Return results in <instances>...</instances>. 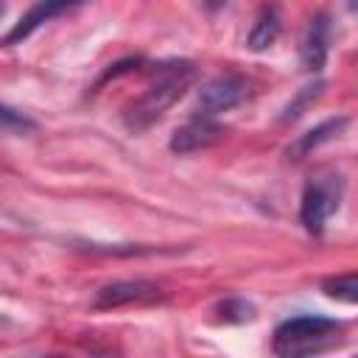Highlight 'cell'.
I'll list each match as a JSON object with an SVG mask.
<instances>
[{
    "instance_id": "6da1fadb",
    "label": "cell",
    "mask_w": 358,
    "mask_h": 358,
    "mask_svg": "<svg viewBox=\"0 0 358 358\" xmlns=\"http://www.w3.org/2000/svg\"><path fill=\"white\" fill-rule=\"evenodd\" d=\"M196 81V67L190 62H165L157 67V78L148 90L123 112V123L129 131H143L154 120H159Z\"/></svg>"
},
{
    "instance_id": "7a4b0ae2",
    "label": "cell",
    "mask_w": 358,
    "mask_h": 358,
    "mask_svg": "<svg viewBox=\"0 0 358 358\" xmlns=\"http://www.w3.org/2000/svg\"><path fill=\"white\" fill-rule=\"evenodd\" d=\"M341 322L319 313H302L280 322L271 336L277 358H313L341 344Z\"/></svg>"
},
{
    "instance_id": "3957f363",
    "label": "cell",
    "mask_w": 358,
    "mask_h": 358,
    "mask_svg": "<svg viewBox=\"0 0 358 358\" xmlns=\"http://www.w3.org/2000/svg\"><path fill=\"white\" fill-rule=\"evenodd\" d=\"M341 196H344L341 176H336V173L310 176L302 190V201H299V221H302L305 232L322 235L330 215L341 207Z\"/></svg>"
},
{
    "instance_id": "277c9868",
    "label": "cell",
    "mask_w": 358,
    "mask_h": 358,
    "mask_svg": "<svg viewBox=\"0 0 358 358\" xmlns=\"http://www.w3.org/2000/svg\"><path fill=\"white\" fill-rule=\"evenodd\" d=\"M159 299H165V294L151 280H115V282H106L95 291L92 308L109 310V308L145 305V302H159Z\"/></svg>"
},
{
    "instance_id": "5b68a950",
    "label": "cell",
    "mask_w": 358,
    "mask_h": 358,
    "mask_svg": "<svg viewBox=\"0 0 358 358\" xmlns=\"http://www.w3.org/2000/svg\"><path fill=\"white\" fill-rule=\"evenodd\" d=\"M246 98V81L235 73H224L213 81H207L199 90V101H196V115L201 117H215L221 112H229L232 106H238Z\"/></svg>"
},
{
    "instance_id": "8992f818",
    "label": "cell",
    "mask_w": 358,
    "mask_h": 358,
    "mask_svg": "<svg viewBox=\"0 0 358 358\" xmlns=\"http://www.w3.org/2000/svg\"><path fill=\"white\" fill-rule=\"evenodd\" d=\"M224 129L213 120V117H190L185 126H179L171 137V151L173 154H193V151H201V148H210L221 140Z\"/></svg>"
},
{
    "instance_id": "52a82bcc",
    "label": "cell",
    "mask_w": 358,
    "mask_h": 358,
    "mask_svg": "<svg viewBox=\"0 0 358 358\" xmlns=\"http://www.w3.org/2000/svg\"><path fill=\"white\" fill-rule=\"evenodd\" d=\"M327 45H330V17L316 14L302 36L299 45V62L308 73H319L327 62Z\"/></svg>"
},
{
    "instance_id": "ba28073f",
    "label": "cell",
    "mask_w": 358,
    "mask_h": 358,
    "mask_svg": "<svg viewBox=\"0 0 358 358\" xmlns=\"http://www.w3.org/2000/svg\"><path fill=\"white\" fill-rule=\"evenodd\" d=\"M70 8H78V3H53V0H45V3H36V6H31L22 17H20V22L3 36V45H17L20 39H25V36H31L42 22H48V20H53L56 14H67Z\"/></svg>"
},
{
    "instance_id": "9c48e42d",
    "label": "cell",
    "mask_w": 358,
    "mask_h": 358,
    "mask_svg": "<svg viewBox=\"0 0 358 358\" xmlns=\"http://www.w3.org/2000/svg\"><path fill=\"white\" fill-rule=\"evenodd\" d=\"M344 126H347V117H344V115L322 120L319 126L308 129L305 134H299V137L288 145V151H285V154H288V159H305L310 151H316L319 145H324V143H330L333 137H338V134L344 131Z\"/></svg>"
},
{
    "instance_id": "30bf717a",
    "label": "cell",
    "mask_w": 358,
    "mask_h": 358,
    "mask_svg": "<svg viewBox=\"0 0 358 358\" xmlns=\"http://www.w3.org/2000/svg\"><path fill=\"white\" fill-rule=\"evenodd\" d=\"M280 25H282V22H280V14H277L274 6L260 8V14H257V20H255V25H252V31H249L246 45H249L252 50H266V48H271L274 39L280 36Z\"/></svg>"
},
{
    "instance_id": "8fae6325",
    "label": "cell",
    "mask_w": 358,
    "mask_h": 358,
    "mask_svg": "<svg viewBox=\"0 0 358 358\" xmlns=\"http://www.w3.org/2000/svg\"><path fill=\"white\" fill-rule=\"evenodd\" d=\"M322 92H324V81L322 78H316V81H310V84H305L288 103H285V109H282V115H280V120L282 123H291V120H296V117H302L305 115V109L313 103V101H319L322 98Z\"/></svg>"
},
{
    "instance_id": "7c38bea8",
    "label": "cell",
    "mask_w": 358,
    "mask_h": 358,
    "mask_svg": "<svg viewBox=\"0 0 358 358\" xmlns=\"http://www.w3.org/2000/svg\"><path fill=\"white\" fill-rule=\"evenodd\" d=\"M322 291L330 299L358 305V271H347V274H336V277L322 280Z\"/></svg>"
},
{
    "instance_id": "4fadbf2b",
    "label": "cell",
    "mask_w": 358,
    "mask_h": 358,
    "mask_svg": "<svg viewBox=\"0 0 358 358\" xmlns=\"http://www.w3.org/2000/svg\"><path fill=\"white\" fill-rule=\"evenodd\" d=\"M218 316L224 322H249V319H255V305L241 296H227L218 305Z\"/></svg>"
},
{
    "instance_id": "5bb4252c",
    "label": "cell",
    "mask_w": 358,
    "mask_h": 358,
    "mask_svg": "<svg viewBox=\"0 0 358 358\" xmlns=\"http://www.w3.org/2000/svg\"><path fill=\"white\" fill-rule=\"evenodd\" d=\"M3 129L6 131H31V129H36V123L31 120V117H25V115H20L17 109H11V106H3Z\"/></svg>"
}]
</instances>
